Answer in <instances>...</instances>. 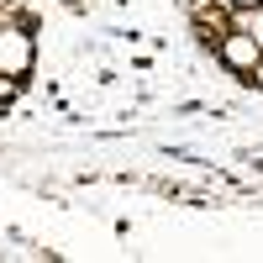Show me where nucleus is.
Instances as JSON below:
<instances>
[{
    "mask_svg": "<svg viewBox=\"0 0 263 263\" xmlns=\"http://www.w3.org/2000/svg\"><path fill=\"white\" fill-rule=\"evenodd\" d=\"M27 63H32L27 32H0V74H21Z\"/></svg>",
    "mask_w": 263,
    "mask_h": 263,
    "instance_id": "f257e3e1",
    "label": "nucleus"
},
{
    "mask_svg": "<svg viewBox=\"0 0 263 263\" xmlns=\"http://www.w3.org/2000/svg\"><path fill=\"white\" fill-rule=\"evenodd\" d=\"M221 53H227V63H253V58H258V42H253V37H227Z\"/></svg>",
    "mask_w": 263,
    "mask_h": 263,
    "instance_id": "f03ea898",
    "label": "nucleus"
},
{
    "mask_svg": "<svg viewBox=\"0 0 263 263\" xmlns=\"http://www.w3.org/2000/svg\"><path fill=\"white\" fill-rule=\"evenodd\" d=\"M242 32L258 42V48H263V11H253V16H242Z\"/></svg>",
    "mask_w": 263,
    "mask_h": 263,
    "instance_id": "7ed1b4c3",
    "label": "nucleus"
},
{
    "mask_svg": "<svg viewBox=\"0 0 263 263\" xmlns=\"http://www.w3.org/2000/svg\"><path fill=\"white\" fill-rule=\"evenodd\" d=\"M258 79H263V63H258Z\"/></svg>",
    "mask_w": 263,
    "mask_h": 263,
    "instance_id": "20e7f679",
    "label": "nucleus"
}]
</instances>
